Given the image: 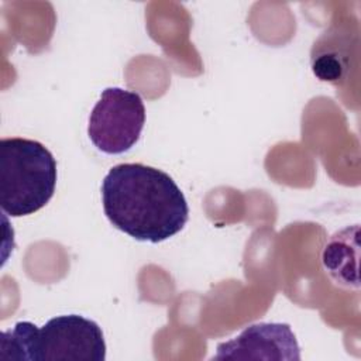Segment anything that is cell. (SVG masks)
Segmentation results:
<instances>
[{
	"mask_svg": "<svg viewBox=\"0 0 361 361\" xmlns=\"http://www.w3.org/2000/svg\"><path fill=\"white\" fill-rule=\"evenodd\" d=\"M102 200L109 221L138 241H165L189 219L188 202L175 180L144 164L113 166L103 179Z\"/></svg>",
	"mask_w": 361,
	"mask_h": 361,
	"instance_id": "1",
	"label": "cell"
},
{
	"mask_svg": "<svg viewBox=\"0 0 361 361\" xmlns=\"http://www.w3.org/2000/svg\"><path fill=\"white\" fill-rule=\"evenodd\" d=\"M56 161L35 140H0V207L11 217L34 214L54 196Z\"/></svg>",
	"mask_w": 361,
	"mask_h": 361,
	"instance_id": "2",
	"label": "cell"
},
{
	"mask_svg": "<svg viewBox=\"0 0 361 361\" xmlns=\"http://www.w3.org/2000/svg\"><path fill=\"white\" fill-rule=\"evenodd\" d=\"M144 124L141 96L127 89L107 87L90 113L87 135L99 151L117 155L135 145Z\"/></svg>",
	"mask_w": 361,
	"mask_h": 361,
	"instance_id": "3",
	"label": "cell"
},
{
	"mask_svg": "<svg viewBox=\"0 0 361 361\" xmlns=\"http://www.w3.org/2000/svg\"><path fill=\"white\" fill-rule=\"evenodd\" d=\"M106 341L100 326L79 314L49 319L38 330L37 361H104Z\"/></svg>",
	"mask_w": 361,
	"mask_h": 361,
	"instance_id": "4",
	"label": "cell"
},
{
	"mask_svg": "<svg viewBox=\"0 0 361 361\" xmlns=\"http://www.w3.org/2000/svg\"><path fill=\"white\" fill-rule=\"evenodd\" d=\"M216 350L212 360H300L296 336L286 323L251 324Z\"/></svg>",
	"mask_w": 361,
	"mask_h": 361,
	"instance_id": "5",
	"label": "cell"
},
{
	"mask_svg": "<svg viewBox=\"0 0 361 361\" xmlns=\"http://www.w3.org/2000/svg\"><path fill=\"white\" fill-rule=\"evenodd\" d=\"M39 327L31 322H18L0 336V361H37V336Z\"/></svg>",
	"mask_w": 361,
	"mask_h": 361,
	"instance_id": "6",
	"label": "cell"
}]
</instances>
